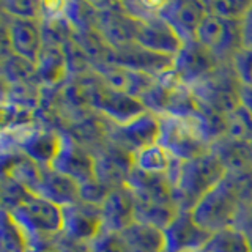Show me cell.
<instances>
[{"instance_id":"34","label":"cell","mask_w":252,"mask_h":252,"mask_svg":"<svg viewBox=\"0 0 252 252\" xmlns=\"http://www.w3.org/2000/svg\"><path fill=\"white\" fill-rule=\"evenodd\" d=\"M90 252H126L118 233L107 232L102 228V232L94 240L89 243Z\"/></svg>"},{"instance_id":"17","label":"cell","mask_w":252,"mask_h":252,"mask_svg":"<svg viewBox=\"0 0 252 252\" xmlns=\"http://www.w3.org/2000/svg\"><path fill=\"white\" fill-rule=\"evenodd\" d=\"M102 228L107 232L120 233L126 227L136 222V197L128 186L112 189L101 205Z\"/></svg>"},{"instance_id":"8","label":"cell","mask_w":252,"mask_h":252,"mask_svg":"<svg viewBox=\"0 0 252 252\" xmlns=\"http://www.w3.org/2000/svg\"><path fill=\"white\" fill-rule=\"evenodd\" d=\"M220 65L224 63L215 54L197 39H192L185 43L180 52L173 57L172 71L181 84L194 87L211 76Z\"/></svg>"},{"instance_id":"29","label":"cell","mask_w":252,"mask_h":252,"mask_svg":"<svg viewBox=\"0 0 252 252\" xmlns=\"http://www.w3.org/2000/svg\"><path fill=\"white\" fill-rule=\"evenodd\" d=\"M225 181L238 199L243 215L252 210V169L236 173H225ZM241 215V216H243Z\"/></svg>"},{"instance_id":"22","label":"cell","mask_w":252,"mask_h":252,"mask_svg":"<svg viewBox=\"0 0 252 252\" xmlns=\"http://www.w3.org/2000/svg\"><path fill=\"white\" fill-rule=\"evenodd\" d=\"M126 252H164V232L144 222H132L118 233Z\"/></svg>"},{"instance_id":"9","label":"cell","mask_w":252,"mask_h":252,"mask_svg":"<svg viewBox=\"0 0 252 252\" xmlns=\"http://www.w3.org/2000/svg\"><path fill=\"white\" fill-rule=\"evenodd\" d=\"M98 10V32L106 43L118 51L136 44L139 19L126 13L123 3H93Z\"/></svg>"},{"instance_id":"3","label":"cell","mask_w":252,"mask_h":252,"mask_svg":"<svg viewBox=\"0 0 252 252\" xmlns=\"http://www.w3.org/2000/svg\"><path fill=\"white\" fill-rule=\"evenodd\" d=\"M191 215L202 228L210 233H216L227 227L238 225L243 208L224 177L216 188L202 197L191 210Z\"/></svg>"},{"instance_id":"10","label":"cell","mask_w":252,"mask_h":252,"mask_svg":"<svg viewBox=\"0 0 252 252\" xmlns=\"http://www.w3.org/2000/svg\"><path fill=\"white\" fill-rule=\"evenodd\" d=\"M51 167L73 178L79 186L96 180L93 153L74 140L68 132H62V145Z\"/></svg>"},{"instance_id":"33","label":"cell","mask_w":252,"mask_h":252,"mask_svg":"<svg viewBox=\"0 0 252 252\" xmlns=\"http://www.w3.org/2000/svg\"><path fill=\"white\" fill-rule=\"evenodd\" d=\"M238 82L244 87H252V49L243 47L228 62Z\"/></svg>"},{"instance_id":"14","label":"cell","mask_w":252,"mask_h":252,"mask_svg":"<svg viewBox=\"0 0 252 252\" xmlns=\"http://www.w3.org/2000/svg\"><path fill=\"white\" fill-rule=\"evenodd\" d=\"M136 43L148 51L169 57H175L185 44L177 32L158 14V11L144 19H139Z\"/></svg>"},{"instance_id":"11","label":"cell","mask_w":252,"mask_h":252,"mask_svg":"<svg viewBox=\"0 0 252 252\" xmlns=\"http://www.w3.org/2000/svg\"><path fill=\"white\" fill-rule=\"evenodd\" d=\"M162 232L164 252H203L213 236L195 222L191 211H178Z\"/></svg>"},{"instance_id":"38","label":"cell","mask_w":252,"mask_h":252,"mask_svg":"<svg viewBox=\"0 0 252 252\" xmlns=\"http://www.w3.org/2000/svg\"><path fill=\"white\" fill-rule=\"evenodd\" d=\"M203 252H205V251H203Z\"/></svg>"},{"instance_id":"13","label":"cell","mask_w":252,"mask_h":252,"mask_svg":"<svg viewBox=\"0 0 252 252\" xmlns=\"http://www.w3.org/2000/svg\"><path fill=\"white\" fill-rule=\"evenodd\" d=\"M62 233L82 243H90L102 232V215L99 205L79 200L62 208Z\"/></svg>"},{"instance_id":"35","label":"cell","mask_w":252,"mask_h":252,"mask_svg":"<svg viewBox=\"0 0 252 252\" xmlns=\"http://www.w3.org/2000/svg\"><path fill=\"white\" fill-rule=\"evenodd\" d=\"M52 244L57 252H90L89 243H82L73 238H68L63 233H59L52 238Z\"/></svg>"},{"instance_id":"31","label":"cell","mask_w":252,"mask_h":252,"mask_svg":"<svg viewBox=\"0 0 252 252\" xmlns=\"http://www.w3.org/2000/svg\"><path fill=\"white\" fill-rule=\"evenodd\" d=\"M225 137L233 140L252 142V115L244 107H238L227 115Z\"/></svg>"},{"instance_id":"37","label":"cell","mask_w":252,"mask_h":252,"mask_svg":"<svg viewBox=\"0 0 252 252\" xmlns=\"http://www.w3.org/2000/svg\"><path fill=\"white\" fill-rule=\"evenodd\" d=\"M240 104L252 115V87L241 85L240 89Z\"/></svg>"},{"instance_id":"6","label":"cell","mask_w":252,"mask_h":252,"mask_svg":"<svg viewBox=\"0 0 252 252\" xmlns=\"http://www.w3.org/2000/svg\"><path fill=\"white\" fill-rule=\"evenodd\" d=\"M195 39L222 63H228L236 52L243 49L241 21H227L208 14L197 30Z\"/></svg>"},{"instance_id":"27","label":"cell","mask_w":252,"mask_h":252,"mask_svg":"<svg viewBox=\"0 0 252 252\" xmlns=\"http://www.w3.org/2000/svg\"><path fill=\"white\" fill-rule=\"evenodd\" d=\"M3 81L11 85H38V68L19 55L11 54L3 59Z\"/></svg>"},{"instance_id":"25","label":"cell","mask_w":252,"mask_h":252,"mask_svg":"<svg viewBox=\"0 0 252 252\" xmlns=\"http://www.w3.org/2000/svg\"><path fill=\"white\" fill-rule=\"evenodd\" d=\"M172 159L173 158L159 144H155L142 148L137 153L132 155V167H136L145 173L167 177Z\"/></svg>"},{"instance_id":"28","label":"cell","mask_w":252,"mask_h":252,"mask_svg":"<svg viewBox=\"0 0 252 252\" xmlns=\"http://www.w3.org/2000/svg\"><path fill=\"white\" fill-rule=\"evenodd\" d=\"M180 210L175 205H161V203H150L136 199V220L148 225H153L164 230L172 219L177 216Z\"/></svg>"},{"instance_id":"20","label":"cell","mask_w":252,"mask_h":252,"mask_svg":"<svg viewBox=\"0 0 252 252\" xmlns=\"http://www.w3.org/2000/svg\"><path fill=\"white\" fill-rule=\"evenodd\" d=\"M126 186L131 189V192L137 200L161 205H175L173 189L165 175H153V173H145L132 167L128 180H126Z\"/></svg>"},{"instance_id":"21","label":"cell","mask_w":252,"mask_h":252,"mask_svg":"<svg viewBox=\"0 0 252 252\" xmlns=\"http://www.w3.org/2000/svg\"><path fill=\"white\" fill-rule=\"evenodd\" d=\"M93 71L101 77L102 82L107 87H110V89L131 94L134 98H140L142 94L152 87V84L156 79V77L137 73V71L128 69L120 65H104Z\"/></svg>"},{"instance_id":"5","label":"cell","mask_w":252,"mask_h":252,"mask_svg":"<svg viewBox=\"0 0 252 252\" xmlns=\"http://www.w3.org/2000/svg\"><path fill=\"white\" fill-rule=\"evenodd\" d=\"M195 98L203 106L215 109L218 112L228 115L238 109L241 84L236 79L230 63L220 65L215 73L203 79L202 82L191 87Z\"/></svg>"},{"instance_id":"32","label":"cell","mask_w":252,"mask_h":252,"mask_svg":"<svg viewBox=\"0 0 252 252\" xmlns=\"http://www.w3.org/2000/svg\"><path fill=\"white\" fill-rule=\"evenodd\" d=\"M2 10L3 14L10 16V18L43 21L46 14V5L39 2H30V0H8V2H2Z\"/></svg>"},{"instance_id":"18","label":"cell","mask_w":252,"mask_h":252,"mask_svg":"<svg viewBox=\"0 0 252 252\" xmlns=\"http://www.w3.org/2000/svg\"><path fill=\"white\" fill-rule=\"evenodd\" d=\"M62 145V131L35 128L29 129L16 142L18 152L39 165H51Z\"/></svg>"},{"instance_id":"4","label":"cell","mask_w":252,"mask_h":252,"mask_svg":"<svg viewBox=\"0 0 252 252\" xmlns=\"http://www.w3.org/2000/svg\"><path fill=\"white\" fill-rule=\"evenodd\" d=\"M165 152L180 161H191L211 150L202 132L192 120H185L173 115H159V140Z\"/></svg>"},{"instance_id":"36","label":"cell","mask_w":252,"mask_h":252,"mask_svg":"<svg viewBox=\"0 0 252 252\" xmlns=\"http://www.w3.org/2000/svg\"><path fill=\"white\" fill-rule=\"evenodd\" d=\"M241 35H243V47L252 49V8L241 19Z\"/></svg>"},{"instance_id":"2","label":"cell","mask_w":252,"mask_h":252,"mask_svg":"<svg viewBox=\"0 0 252 252\" xmlns=\"http://www.w3.org/2000/svg\"><path fill=\"white\" fill-rule=\"evenodd\" d=\"M8 213L26 232L29 243L38 238H54L62 233V207L29 191L22 197V200Z\"/></svg>"},{"instance_id":"19","label":"cell","mask_w":252,"mask_h":252,"mask_svg":"<svg viewBox=\"0 0 252 252\" xmlns=\"http://www.w3.org/2000/svg\"><path fill=\"white\" fill-rule=\"evenodd\" d=\"M33 194L59 205L62 208L81 200V188H79L77 181L57 172L51 165L41 167V175H39Z\"/></svg>"},{"instance_id":"1","label":"cell","mask_w":252,"mask_h":252,"mask_svg":"<svg viewBox=\"0 0 252 252\" xmlns=\"http://www.w3.org/2000/svg\"><path fill=\"white\" fill-rule=\"evenodd\" d=\"M219 158L211 152L195 159L181 162L178 180L173 186V202L180 211H191L205 194L216 188L225 177Z\"/></svg>"},{"instance_id":"12","label":"cell","mask_w":252,"mask_h":252,"mask_svg":"<svg viewBox=\"0 0 252 252\" xmlns=\"http://www.w3.org/2000/svg\"><path fill=\"white\" fill-rule=\"evenodd\" d=\"M158 14L177 32L183 43H188L195 39L200 24L208 16V8L199 0H173L158 5Z\"/></svg>"},{"instance_id":"24","label":"cell","mask_w":252,"mask_h":252,"mask_svg":"<svg viewBox=\"0 0 252 252\" xmlns=\"http://www.w3.org/2000/svg\"><path fill=\"white\" fill-rule=\"evenodd\" d=\"M39 82L49 87L62 84L68 77V66L62 46L44 44L43 52L36 62Z\"/></svg>"},{"instance_id":"23","label":"cell","mask_w":252,"mask_h":252,"mask_svg":"<svg viewBox=\"0 0 252 252\" xmlns=\"http://www.w3.org/2000/svg\"><path fill=\"white\" fill-rule=\"evenodd\" d=\"M211 152L219 158L227 173L252 169V142L224 137L211 145Z\"/></svg>"},{"instance_id":"30","label":"cell","mask_w":252,"mask_h":252,"mask_svg":"<svg viewBox=\"0 0 252 252\" xmlns=\"http://www.w3.org/2000/svg\"><path fill=\"white\" fill-rule=\"evenodd\" d=\"M205 3L208 8V14L227 21H241L252 8V2L249 0H215Z\"/></svg>"},{"instance_id":"16","label":"cell","mask_w":252,"mask_h":252,"mask_svg":"<svg viewBox=\"0 0 252 252\" xmlns=\"http://www.w3.org/2000/svg\"><path fill=\"white\" fill-rule=\"evenodd\" d=\"M110 65H120L128 69L137 71V73H142V74L159 77L165 73H169V71H172L173 57L148 51L136 43L118 51L114 49Z\"/></svg>"},{"instance_id":"26","label":"cell","mask_w":252,"mask_h":252,"mask_svg":"<svg viewBox=\"0 0 252 252\" xmlns=\"http://www.w3.org/2000/svg\"><path fill=\"white\" fill-rule=\"evenodd\" d=\"M205 252H252V241L246 232L233 225L213 233Z\"/></svg>"},{"instance_id":"7","label":"cell","mask_w":252,"mask_h":252,"mask_svg":"<svg viewBox=\"0 0 252 252\" xmlns=\"http://www.w3.org/2000/svg\"><path fill=\"white\" fill-rule=\"evenodd\" d=\"M106 139L129 155L137 153L142 148L158 144L159 140V115L147 110L125 125H115L109 122Z\"/></svg>"},{"instance_id":"15","label":"cell","mask_w":252,"mask_h":252,"mask_svg":"<svg viewBox=\"0 0 252 252\" xmlns=\"http://www.w3.org/2000/svg\"><path fill=\"white\" fill-rule=\"evenodd\" d=\"M3 24L10 36L13 54L36 65L44 47L41 21L18 19L3 14Z\"/></svg>"}]
</instances>
